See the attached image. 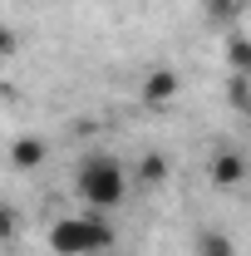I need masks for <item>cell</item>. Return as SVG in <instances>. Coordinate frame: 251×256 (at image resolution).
<instances>
[{"label":"cell","instance_id":"cell-1","mask_svg":"<svg viewBox=\"0 0 251 256\" xmlns=\"http://www.w3.org/2000/svg\"><path fill=\"white\" fill-rule=\"evenodd\" d=\"M74 192H79L84 212H114V207L124 202V192H128L124 162L108 158V153L84 158V162H79V172H74Z\"/></svg>","mask_w":251,"mask_h":256},{"label":"cell","instance_id":"cell-2","mask_svg":"<svg viewBox=\"0 0 251 256\" xmlns=\"http://www.w3.org/2000/svg\"><path fill=\"white\" fill-rule=\"evenodd\" d=\"M114 246V226L104 212H69L50 226V252L54 256H98Z\"/></svg>","mask_w":251,"mask_h":256},{"label":"cell","instance_id":"cell-3","mask_svg":"<svg viewBox=\"0 0 251 256\" xmlns=\"http://www.w3.org/2000/svg\"><path fill=\"white\" fill-rule=\"evenodd\" d=\"M178 89H182V74H178V69H153V74L143 79V89H138V94H143L148 108H168V104L178 98Z\"/></svg>","mask_w":251,"mask_h":256},{"label":"cell","instance_id":"cell-4","mask_svg":"<svg viewBox=\"0 0 251 256\" xmlns=\"http://www.w3.org/2000/svg\"><path fill=\"white\" fill-rule=\"evenodd\" d=\"M44 158H50L44 138H15L10 143V168L15 172H34V168H44Z\"/></svg>","mask_w":251,"mask_h":256},{"label":"cell","instance_id":"cell-5","mask_svg":"<svg viewBox=\"0 0 251 256\" xmlns=\"http://www.w3.org/2000/svg\"><path fill=\"white\" fill-rule=\"evenodd\" d=\"M207 178H212L217 188H236V182L246 178V158H242V153H217V158L207 162Z\"/></svg>","mask_w":251,"mask_h":256},{"label":"cell","instance_id":"cell-6","mask_svg":"<svg viewBox=\"0 0 251 256\" xmlns=\"http://www.w3.org/2000/svg\"><path fill=\"white\" fill-rule=\"evenodd\" d=\"M15 242H20V212L0 202V246H15Z\"/></svg>","mask_w":251,"mask_h":256},{"label":"cell","instance_id":"cell-7","mask_svg":"<svg viewBox=\"0 0 251 256\" xmlns=\"http://www.w3.org/2000/svg\"><path fill=\"white\" fill-rule=\"evenodd\" d=\"M162 172H168V168H162V158H158V153L138 162V178H143V182H162Z\"/></svg>","mask_w":251,"mask_h":256},{"label":"cell","instance_id":"cell-8","mask_svg":"<svg viewBox=\"0 0 251 256\" xmlns=\"http://www.w3.org/2000/svg\"><path fill=\"white\" fill-rule=\"evenodd\" d=\"M15 50H20V34L10 30V25H0V60H10Z\"/></svg>","mask_w":251,"mask_h":256}]
</instances>
